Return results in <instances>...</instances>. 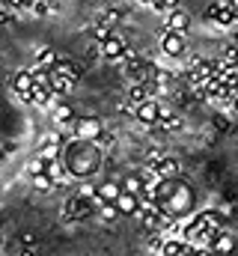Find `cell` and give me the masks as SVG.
Returning <instances> with one entry per match:
<instances>
[{
	"label": "cell",
	"mask_w": 238,
	"mask_h": 256,
	"mask_svg": "<svg viewBox=\"0 0 238 256\" xmlns=\"http://www.w3.org/2000/svg\"><path fill=\"white\" fill-rule=\"evenodd\" d=\"M122 188L131 191V194H143V188H146V176H143V173H131V176H125Z\"/></svg>",
	"instance_id": "cell-13"
},
{
	"label": "cell",
	"mask_w": 238,
	"mask_h": 256,
	"mask_svg": "<svg viewBox=\"0 0 238 256\" xmlns=\"http://www.w3.org/2000/svg\"><path fill=\"white\" fill-rule=\"evenodd\" d=\"M54 185H57V179H54V176H51L48 170H45V173H36V176H33V188H36V191H51Z\"/></svg>",
	"instance_id": "cell-15"
},
{
	"label": "cell",
	"mask_w": 238,
	"mask_h": 256,
	"mask_svg": "<svg viewBox=\"0 0 238 256\" xmlns=\"http://www.w3.org/2000/svg\"><path fill=\"white\" fill-rule=\"evenodd\" d=\"M220 66H238V45L236 42L220 51Z\"/></svg>",
	"instance_id": "cell-16"
},
{
	"label": "cell",
	"mask_w": 238,
	"mask_h": 256,
	"mask_svg": "<svg viewBox=\"0 0 238 256\" xmlns=\"http://www.w3.org/2000/svg\"><path fill=\"white\" fill-rule=\"evenodd\" d=\"M54 72H60V74H66V78H68V80H74V84L80 80V68H78L74 63H66V60H57V66H54Z\"/></svg>",
	"instance_id": "cell-14"
},
{
	"label": "cell",
	"mask_w": 238,
	"mask_h": 256,
	"mask_svg": "<svg viewBox=\"0 0 238 256\" xmlns=\"http://www.w3.org/2000/svg\"><path fill=\"white\" fill-rule=\"evenodd\" d=\"M230 6H232V9H236V15H238V0H230Z\"/></svg>",
	"instance_id": "cell-25"
},
{
	"label": "cell",
	"mask_w": 238,
	"mask_h": 256,
	"mask_svg": "<svg viewBox=\"0 0 238 256\" xmlns=\"http://www.w3.org/2000/svg\"><path fill=\"white\" fill-rule=\"evenodd\" d=\"M98 214H102L104 220H116V218L122 214V212H119V206H116V202H104V206L98 208Z\"/></svg>",
	"instance_id": "cell-19"
},
{
	"label": "cell",
	"mask_w": 238,
	"mask_h": 256,
	"mask_svg": "<svg viewBox=\"0 0 238 256\" xmlns=\"http://www.w3.org/2000/svg\"><path fill=\"white\" fill-rule=\"evenodd\" d=\"M39 155H42L45 161H57V158H62V149H60V146H54V143H51V146H45V149H42Z\"/></svg>",
	"instance_id": "cell-20"
},
{
	"label": "cell",
	"mask_w": 238,
	"mask_h": 256,
	"mask_svg": "<svg viewBox=\"0 0 238 256\" xmlns=\"http://www.w3.org/2000/svg\"><path fill=\"white\" fill-rule=\"evenodd\" d=\"M33 86H36V78H33V72H18V74L12 78V90L21 96V102H30V92H33Z\"/></svg>",
	"instance_id": "cell-6"
},
{
	"label": "cell",
	"mask_w": 238,
	"mask_h": 256,
	"mask_svg": "<svg viewBox=\"0 0 238 256\" xmlns=\"http://www.w3.org/2000/svg\"><path fill=\"white\" fill-rule=\"evenodd\" d=\"M232 114H238V98H232Z\"/></svg>",
	"instance_id": "cell-26"
},
{
	"label": "cell",
	"mask_w": 238,
	"mask_h": 256,
	"mask_svg": "<svg viewBox=\"0 0 238 256\" xmlns=\"http://www.w3.org/2000/svg\"><path fill=\"white\" fill-rule=\"evenodd\" d=\"M232 42H236V45H238V30H236V33H232Z\"/></svg>",
	"instance_id": "cell-27"
},
{
	"label": "cell",
	"mask_w": 238,
	"mask_h": 256,
	"mask_svg": "<svg viewBox=\"0 0 238 256\" xmlns=\"http://www.w3.org/2000/svg\"><path fill=\"white\" fill-rule=\"evenodd\" d=\"M92 36H96V42H104V39L110 36V27H108V24H96V27H92Z\"/></svg>",
	"instance_id": "cell-21"
},
{
	"label": "cell",
	"mask_w": 238,
	"mask_h": 256,
	"mask_svg": "<svg viewBox=\"0 0 238 256\" xmlns=\"http://www.w3.org/2000/svg\"><path fill=\"white\" fill-rule=\"evenodd\" d=\"M62 161H66L68 176L84 179V176H90V173L98 170V161H102L98 143H96V140H80V137H74V143H68V146L62 149Z\"/></svg>",
	"instance_id": "cell-1"
},
{
	"label": "cell",
	"mask_w": 238,
	"mask_h": 256,
	"mask_svg": "<svg viewBox=\"0 0 238 256\" xmlns=\"http://www.w3.org/2000/svg\"><path fill=\"white\" fill-rule=\"evenodd\" d=\"M218 9H220V3H212L206 9V21H218Z\"/></svg>",
	"instance_id": "cell-23"
},
{
	"label": "cell",
	"mask_w": 238,
	"mask_h": 256,
	"mask_svg": "<svg viewBox=\"0 0 238 256\" xmlns=\"http://www.w3.org/2000/svg\"><path fill=\"white\" fill-rule=\"evenodd\" d=\"M134 114H137V120L143 122V126H155L161 116H164V110H161V104L158 102H152V98H146V102H140L137 108H134Z\"/></svg>",
	"instance_id": "cell-3"
},
{
	"label": "cell",
	"mask_w": 238,
	"mask_h": 256,
	"mask_svg": "<svg viewBox=\"0 0 238 256\" xmlns=\"http://www.w3.org/2000/svg\"><path fill=\"white\" fill-rule=\"evenodd\" d=\"M54 120L62 122V126H74V114H72V108H68V104H60L57 110H54Z\"/></svg>",
	"instance_id": "cell-18"
},
{
	"label": "cell",
	"mask_w": 238,
	"mask_h": 256,
	"mask_svg": "<svg viewBox=\"0 0 238 256\" xmlns=\"http://www.w3.org/2000/svg\"><path fill=\"white\" fill-rule=\"evenodd\" d=\"M74 137H80V140H98V137H102V122H98L96 116L78 120V122H74Z\"/></svg>",
	"instance_id": "cell-5"
},
{
	"label": "cell",
	"mask_w": 238,
	"mask_h": 256,
	"mask_svg": "<svg viewBox=\"0 0 238 256\" xmlns=\"http://www.w3.org/2000/svg\"><path fill=\"white\" fill-rule=\"evenodd\" d=\"M33 9H36V15H48V9H54V3H48V0H36Z\"/></svg>",
	"instance_id": "cell-22"
},
{
	"label": "cell",
	"mask_w": 238,
	"mask_h": 256,
	"mask_svg": "<svg viewBox=\"0 0 238 256\" xmlns=\"http://www.w3.org/2000/svg\"><path fill=\"white\" fill-rule=\"evenodd\" d=\"M155 176L158 179H176L178 176V161L176 158H161L155 164Z\"/></svg>",
	"instance_id": "cell-8"
},
{
	"label": "cell",
	"mask_w": 238,
	"mask_h": 256,
	"mask_svg": "<svg viewBox=\"0 0 238 256\" xmlns=\"http://www.w3.org/2000/svg\"><path fill=\"white\" fill-rule=\"evenodd\" d=\"M236 238L232 236H226V232H220L218 238H214V244H212V250H218V254H236Z\"/></svg>",
	"instance_id": "cell-12"
},
{
	"label": "cell",
	"mask_w": 238,
	"mask_h": 256,
	"mask_svg": "<svg viewBox=\"0 0 238 256\" xmlns=\"http://www.w3.org/2000/svg\"><path fill=\"white\" fill-rule=\"evenodd\" d=\"M167 27H170V30H178V33H184V30L190 27V18H188V12L173 9V12L167 15Z\"/></svg>",
	"instance_id": "cell-10"
},
{
	"label": "cell",
	"mask_w": 238,
	"mask_h": 256,
	"mask_svg": "<svg viewBox=\"0 0 238 256\" xmlns=\"http://www.w3.org/2000/svg\"><path fill=\"white\" fill-rule=\"evenodd\" d=\"M51 90H54L57 96H62V92H72V90H74V80H68L66 74H60V72H54V68H51Z\"/></svg>",
	"instance_id": "cell-11"
},
{
	"label": "cell",
	"mask_w": 238,
	"mask_h": 256,
	"mask_svg": "<svg viewBox=\"0 0 238 256\" xmlns=\"http://www.w3.org/2000/svg\"><path fill=\"white\" fill-rule=\"evenodd\" d=\"M122 191H125V188H122L119 182H104V185H98V188H96V196H98V200H104V202H116Z\"/></svg>",
	"instance_id": "cell-9"
},
{
	"label": "cell",
	"mask_w": 238,
	"mask_h": 256,
	"mask_svg": "<svg viewBox=\"0 0 238 256\" xmlns=\"http://www.w3.org/2000/svg\"><path fill=\"white\" fill-rule=\"evenodd\" d=\"M161 51H164L167 57H182V54H184V33H178V30H164V36H161Z\"/></svg>",
	"instance_id": "cell-2"
},
{
	"label": "cell",
	"mask_w": 238,
	"mask_h": 256,
	"mask_svg": "<svg viewBox=\"0 0 238 256\" xmlns=\"http://www.w3.org/2000/svg\"><path fill=\"white\" fill-rule=\"evenodd\" d=\"M137 3H143V6H146V3H152V0H137Z\"/></svg>",
	"instance_id": "cell-28"
},
{
	"label": "cell",
	"mask_w": 238,
	"mask_h": 256,
	"mask_svg": "<svg viewBox=\"0 0 238 256\" xmlns=\"http://www.w3.org/2000/svg\"><path fill=\"white\" fill-rule=\"evenodd\" d=\"M119 212H122V218H134V214H140V194H131V191H122L116 200Z\"/></svg>",
	"instance_id": "cell-7"
},
{
	"label": "cell",
	"mask_w": 238,
	"mask_h": 256,
	"mask_svg": "<svg viewBox=\"0 0 238 256\" xmlns=\"http://www.w3.org/2000/svg\"><path fill=\"white\" fill-rule=\"evenodd\" d=\"M48 3H54V0H48Z\"/></svg>",
	"instance_id": "cell-29"
},
{
	"label": "cell",
	"mask_w": 238,
	"mask_h": 256,
	"mask_svg": "<svg viewBox=\"0 0 238 256\" xmlns=\"http://www.w3.org/2000/svg\"><path fill=\"white\" fill-rule=\"evenodd\" d=\"M36 66H45V68H54V66H57V54H54L51 48H42V51L36 54Z\"/></svg>",
	"instance_id": "cell-17"
},
{
	"label": "cell",
	"mask_w": 238,
	"mask_h": 256,
	"mask_svg": "<svg viewBox=\"0 0 238 256\" xmlns=\"http://www.w3.org/2000/svg\"><path fill=\"white\" fill-rule=\"evenodd\" d=\"M236 254H238V248H236Z\"/></svg>",
	"instance_id": "cell-30"
},
{
	"label": "cell",
	"mask_w": 238,
	"mask_h": 256,
	"mask_svg": "<svg viewBox=\"0 0 238 256\" xmlns=\"http://www.w3.org/2000/svg\"><path fill=\"white\" fill-rule=\"evenodd\" d=\"M164 3H167V12H173V9H176V3H178V0H164Z\"/></svg>",
	"instance_id": "cell-24"
},
{
	"label": "cell",
	"mask_w": 238,
	"mask_h": 256,
	"mask_svg": "<svg viewBox=\"0 0 238 256\" xmlns=\"http://www.w3.org/2000/svg\"><path fill=\"white\" fill-rule=\"evenodd\" d=\"M125 51H128V45H125V39L116 36V33H110V36L102 42V57H108V60H114V63H119V60L125 57Z\"/></svg>",
	"instance_id": "cell-4"
}]
</instances>
